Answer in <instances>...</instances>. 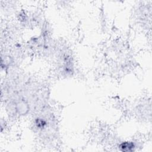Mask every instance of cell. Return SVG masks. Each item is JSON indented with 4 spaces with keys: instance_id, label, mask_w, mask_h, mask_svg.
Returning <instances> with one entry per match:
<instances>
[{
    "instance_id": "cell-1",
    "label": "cell",
    "mask_w": 152,
    "mask_h": 152,
    "mask_svg": "<svg viewBox=\"0 0 152 152\" xmlns=\"http://www.w3.org/2000/svg\"><path fill=\"white\" fill-rule=\"evenodd\" d=\"M122 151H131L134 150V148L135 147L133 142L131 141H126L122 142L119 147Z\"/></svg>"
}]
</instances>
